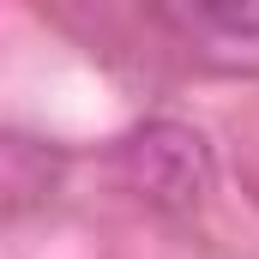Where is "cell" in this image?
Returning a JSON list of instances; mask_svg holds the SVG:
<instances>
[{"label": "cell", "mask_w": 259, "mask_h": 259, "mask_svg": "<svg viewBox=\"0 0 259 259\" xmlns=\"http://www.w3.org/2000/svg\"><path fill=\"white\" fill-rule=\"evenodd\" d=\"M121 175L139 199L163 205V211H193L211 193V151L193 127L181 121H145L139 133L121 139Z\"/></svg>", "instance_id": "obj_1"}, {"label": "cell", "mask_w": 259, "mask_h": 259, "mask_svg": "<svg viewBox=\"0 0 259 259\" xmlns=\"http://www.w3.org/2000/svg\"><path fill=\"white\" fill-rule=\"evenodd\" d=\"M187 30H229V36H259V6H193L175 12Z\"/></svg>", "instance_id": "obj_2"}]
</instances>
